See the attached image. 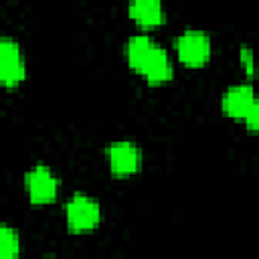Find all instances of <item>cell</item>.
<instances>
[{
    "mask_svg": "<svg viewBox=\"0 0 259 259\" xmlns=\"http://www.w3.org/2000/svg\"><path fill=\"white\" fill-rule=\"evenodd\" d=\"M125 59L134 71H138L148 83H166L172 77V61L152 36L136 34L125 42Z\"/></svg>",
    "mask_w": 259,
    "mask_h": 259,
    "instance_id": "obj_1",
    "label": "cell"
},
{
    "mask_svg": "<svg viewBox=\"0 0 259 259\" xmlns=\"http://www.w3.org/2000/svg\"><path fill=\"white\" fill-rule=\"evenodd\" d=\"M65 219H67V225L71 231L85 233L99 225L101 208H99L97 200H93L91 196H87L83 192H75L65 204Z\"/></svg>",
    "mask_w": 259,
    "mask_h": 259,
    "instance_id": "obj_2",
    "label": "cell"
},
{
    "mask_svg": "<svg viewBox=\"0 0 259 259\" xmlns=\"http://www.w3.org/2000/svg\"><path fill=\"white\" fill-rule=\"evenodd\" d=\"M26 77V63L20 45L8 36H0V85L14 87Z\"/></svg>",
    "mask_w": 259,
    "mask_h": 259,
    "instance_id": "obj_3",
    "label": "cell"
},
{
    "mask_svg": "<svg viewBox=\"0 0 259 259\" xmlns=\"http://www.w3.org/2000/svg\"><path fill=\"white\" fill-rule=\"evenodd\" d=\"M174 49L178 59L188 67H200L210 57V38L202 30H184L176 40Z\"/></svg>",
    "mask_w": 259,
    "mask_h": 259,
    "instance_id": "obj_4",
    "label": "cell"
},
{
    "mask_svg": "<svg viewBox=\"0 0 259 259\" xmlns=\"http://www.w3.org/2000/svg\"><path fill=\"white\" fill-rule=\"evenodd\" d=\"M24 184H26V192L34 204H47L57 198L59 180L53 174V170L45 164H36L34 168H30L24 176Z\"/></svg>",
    "mask_w": 259,
    "mask_h": 259,
    "instance_id": "obj_5",
    "label": "cell"
},
{
    "mask_svg": "<svg viewBox=\"0 0 259 259\" xmlns=\"http://www.w3.org/2000/svg\"><path fill=\"white\" fill-rule=\"evenodd\" d=\"M107 162L113 174L117 176H130L140 170L142 164V152L140 148L130 140H119L107 146Z\"/></svg>",
    "mask_w": 259,
    "mask_h": 259,
    "instance_id": "obj_6",
    "label": "cell"
},
{
    "mask_svg": "<svg viewBox=\"0 0 259 259\" xmlns=\"http://www.w3.org/2000/svg\"><path fill=\"white\" fill-rule=\"evenodd\" d=\"M257 105L255 99V91L249 83H239V85H231L225 93H223V111L229 117L235 119H243L245 113Z\"/></svg>",
    "mask_w": 259,
    "mask_h": 259,
    "instance_id": "obj_7",
    "label": "cell"
},
{
    "mask_svg": "<svg viewBox=\"0 0 259 259\" xmlns=\"http://www.w3.org/2000/svg\"><path fill=\"white\" fill-rule=\"evenodd\" d=\"M130 16L144 28H154L164 22V4L162 0H132Z\"/></svg>",
    "mask_w": 259,
    "mask_h": 259,
    "instance_id": "obj_8",
    "label": "cell"
},
{
    "mask_svg": "<svg viewBox=\"0 0 259 259\" xmlns=\"http://www.w3.org/2000/svg\"><path fill=\"white\" fill-rule=\"evenodd\" d=\"M20 253V237L18 233L8 227L0 225V259H10Z\"/></svg>",
    "mask_w": 259,
    "mask_h": 259,
    "instance_id": "obj_9",
    "label": "cell"
},
{
    "mask_svg": "<svg viewBox=\"0 0 259 259\" xmlns=\"http://www.w3.org/2000/svg\"><path fill=\"white\" fill-rule=\"evenodd\" d=\"M243 121L247 123V127H249L251 132H255V130H257V125H259V105H253V107L245 113Z\"/></svg>",
    "mask_w": 259,
    "mask_h": 259,
    "instance_id": "obj_10",
    "label": "cell"
},
{
    "mask_svg": "<svg viewBox=\"0 0 259 259\" xmlns=\"http://www.w3.org/2000/svg\"><path fill=\"white\" fill-rule=\"evenodd\" d=\"M241 63H243V67L247 69V73L251 75V73H253V51H251V47H247V45L241 47Z\"/></svg>",
    "mask_w": 259,
    "mask_h": 259,
    "instance_id": "obj_11",
    "label": "cell"
}]
</instances>
